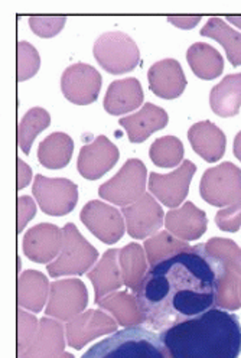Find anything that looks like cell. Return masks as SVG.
I'll return each mask as SVG.
<instances>
[{
    "mask_svg": "<svg viewBox=\"0 0 241 358\" xmlns=\"http://www.w3.org/2000/svg\"><path fill=\"white\" fill-rule=\"evenodd\" d=\"M93 54L103 69L115 76L135 70L140 58L136 42L120 31L103 34L94 43Z\"/></svg>",
    "mask_w": 241,
    "mask_h": 358,
    "instance_id": "obj_4",
    "label": "cell"
},
{
    "mask_svg": "<svg viewBox=\"0 0 241 358\" xmlns=\"http://www.w3.org/2000/svg\"><path fill=\"white\" fill-rule=\"evenodd\" d=\"M146 173L147 169L142 161L127 159L116 176L101 185L100 195L119 204L129 203L143 192Z\"/></svg>",
    "mask_w": 241,
    "mask_h": 358,
    "instance_id": "obj_7",
    "label": "cell"
},
{
    "mask_svg": "<svg viewBox=\"0 0 241 358\" xmlns=\"http://www.w3.org/2000/svg\"><path fill=\"white\" fill-rule=\"evenodd\" d=\"M147 80L150 92L166 100L180 97L187 87V78L181 64L172 58L153 64L147 73Z\"/></svg>",
    "mask_w": 241,
    "mask_h": 358,
    "instance_id": "obj_11",
    "label": "cell"
},
{
    "mask_svg": "<svg viewBox=\"0 0 241 358\" xmlns=\"http://www.w3.org/2000/svg\"><path fill=\"white\" fill-rule=\"evenodd\" d=\"M217 224L218 227L226 231H237L241 226V203H238L235 207L233 206L227 211H220L217 214Z\"/></svg>",
    "mask_w": 241,
    "mask_h": 358,
    "instance_id": "obj_23",
    "label": "cell"
},
{
    "mask_svg": "<svg viewBox=\"0 0 241 358\" xmlns=\"http://www.w3.org/2000/svg\"><path fill=\"white\" fill-rule=\"evenodd\" d=\"M145 99L140 81L138 78L116 80L107 88L104 110L113 116H122L142 106Z\"/></svg>",
    "mask_w": 241,
    "mask_h": 358,
    "instance_id": "obj_14",
    "label": "cell"
},
{
    "mask_svg": "<svg viewBox=\"0 0 241 358\" xmlns=\"http://www.w3.org/2000/svg\"><path fill=\"white\" fill-rule=\"evenodd\" d=\"M81 358H166V350L155 331L135 325L108 335Z\"/></svg>",
    "mask_w": 241,
    "mask_h": 358,
    "instance_id": "obj_3",
    "label": "cell"
},
{
    "mask_svg": "<svg viewBox=\"0 0 241 358\" xmlns=\"http://www.w3.org/2000/svg\"><path fill=\"white\" fill-rule=\"evenodd\" d=\"M34 195L45 213L65 214L71 211L77 203V185L70 179L36 175Z\"/></svg>",
    "mask_w": 241,
    "mask_h": 358,
    "instance_id": "obj_8",
    "label": "cell"
},
{
    "mask_svg": "<svg viewBox=\"0 0 241 358\" xmlns=\"http://www.w3.org/2000/svg\"><path fill=\"white\" fill-rule=\"evenodd\" d=\"M17 188L22 189L24 187H27L31 181V176H32V169L22 161V159H17Z\"/></svg>",
    "mask_w": 241,
    "mask_h": 358,
    "instance_id": "obj_24",
    "label": "cell"
},
{
    "mask_svg": "<svg viewBox=\"0 0 241 358\" xmlns=\"http://www.w3.org/2000/svg\"><path fill=\"white\" fill-rule=\"evenodd\" d=\"M195 171L196 166L191 161H184L177 171L168 175L152 172L149 178V188L165 204L177 206L187 196Z\"/></svg>",
    "mask_w": 241,
    "mask_h": 358,
    "instance_id": "obj_10",
    "label": "cell"
},
{
    "mask_svg": "<svg viewBox=\"0 0 241 358\" xmlns=\"http://www.w3.org/2000/svg\"><path fill=\"white\" fill-rule=\"evenodd\" d=\"M227 20L241 29V16H227Z\"/></svg>",
    "mask_w": 241,
    "mask_h": 358,
    "instance_id": "obj_27",
    "label": "cell"
},
{
    "mask_svg": "<svg viewBox=\"0 0 241 358\" xmlns=\"http://www.w3.org/2000/svg\"><path fill=\"white\" fill-rule=\"evenodd\" d=\"M41 65L39 54L29 42L20 41L17 43V80L27 81L34 77Z\"/></svg>",
    "mask_w": 241,
    "mask_h": 358,
    "instance_id": "obj_21",
    "label": "cell"
},
{
    "mask_svg": "<svg viewBox=\"0 0 241 358\" xmlns=\"http://www.w3.org/2000/svg\"><path fill=\"white\" fill-rule=\"evenodd\" d=\"M169 122L168 113L152 103H146L138 113L120 119V124L127 131L131 143L145 142L153 131L162 130Z\"/></svg>",
    "mask_w": 241,
    "mask_h": 358,
    "instance_id": "obj_13",
    "label": "cell"
},
{
    "mask_svg": "<svg viewBox=\"0 0 241 358\" xmlns=\"http://www.w3.org/2000/svg\"><path fill=\"white\" fill-rule=\"evenodd\" d=\"M201 195L212 206H226L241 199V169L231 162H224L207 169L201 181Z\"/></svg>",
    "mask_w": 241,
    "mask_h": 358,
    "instance_id": "obj_5",
    "label": "cell"
},
{
    "mask_svg": "<svg viewBox=\"0 0 241 358\" xmlns=\"http://www.w3.org/2000/svg\"><path fill=\"white\" fill-rule=\"evenodd\" d=\"M210 106L217 116L234 117L241 107V73L230 74L210 93Z\"/></svg>",
    "mask_w": 241,
    "mask_h": 358,
    "instance_id": "obj_15",
    "label": "cell"
},
{
    "mask_svg": "<svg viewBox=\"0 0 241 358\" xmlns=\"http://www.w3.org/2000/svg\"><path fill=\"white\" fill-rule=\"evenodd\" d=\"M201 35L220 42L226 48L227 58L231 65H241V34L230 28L223 19L211 17L201 29Z\"/></svg>",
    "mask_w": 241,
    "mask_h": 358,
    "instance_id": "obj_18",
    "label": "cell"
},
{
    "mask_svg": "<svg viewBox=\"0 0 241 358\" xmlns=\"http://www.w3.org/2000/svg\"><path fill=\"white\" fill-rule=\"evenodd\" d=\"M188 139L195 153L207 162L220 161L226 153L227 139L224 131L208 120L195 123L188 130Z\"/></svg>",
    "mask_w": 241,
    "mask_h": 358,
    "instance_id": "obj_12",
    "label": "cell"
},
{
    "mask_svg": "<svg viewBox=\"0 0 241 358\" xmlns=\"http://www.w3.org/2000/svg\"><path fill=\"white\" fill-rule=\"evenodd\" d=\"M65 20V16H32L29 25L38 36L52 38L64 28Z\"/></svg>",
    "mask_w": 241,
    "mask_h": 358,
    "instance_id": "obj_22",
    "label": "cell"
},
{
    "mask_svg": "<svg viewBox=\"0 0 241 358\" xmlns=\"http://www.w3.org/2000/svg\"><path fill=\"white\" fill-rule=\"evenodd\" d=\"M100 88L101 76L89 64H73L61 77V90L65 99L78 106L94 103L98 97Z\"/></svg>",
    "mask_w": 241,
    "mask_h": 358,
    "instance_id": "obj_6",
    "label": "cell"
},
{
    "mask_svg": "<svg viewBox=\"0 0 241 358\" xmlns=\"http://www.w3.org/2000/svg\"><path fill=\"white\" fill-rule=\"evenodd\" d=\"M159 337L170 358H238L241 324L234 312L212 308L185 320Z\"/></svg>",
    "mask_w": 241,
    "mask_h": 358,
    "instance_id": "obj_2",
    "label": "cell"
},
{
    "mask_svg": "<svg viewBox=\"0 0 241 358\" xmlns=\"http://www.w3.org/2000/svg\"><path fill=\"white\" fill-rule=\"evenodd\" d=\"M187 61L196 77L214 80L224 71V59L214 47L204 42H195L187 51Z\"/></svg>",
    "mask_w": 241,
    "mask_h": 358,
    "instance_id": "obj_17",
    "label": "cell"
},
{
    "mask_svg": "<svg viewBox=\"0 0 241 358\" xmlns=\"http://www.w3.org/2000/svg\"><path fill=\"white\" fill-rule=\"evenodd\" d=\"M51 123V116L45 108L34 107L22 117L17 127V143L22 152L29 155L31 146L41 131L45 130Z\"/></svg>",
    "mask_w": 241,
    "mask_h": 358,
    "instance_id": "obj_19",
    "label": "cell"
},
{
    "mask_svg": "<svg viewBox=\"0 0 241 358\" xmlns=\"http://www.w3.org/2000/svg\"><path fill=\"white\" fill-rule=\"evenodd\" d=\"M149 156L152 162L159 168H173L182 162L184 145L175 136L159 138L152 143Z\"/></svg>",
    "mask_w": 241,
    "mask_h": 358,
    "instance_id": "obj_20",
    "label": "cell"
},
{
    "mask_svg": "<svg viewBox=\"0 0 241 358\" xmlns=\"http://www.w3.org/2000/svg\"><path fill=\"white\" fill-rule=\"evenodd\" d=\"M233 153L235 158L241 162V131L237 133V136L234 139V145H233Z\"/></svg>",
    "mask_w": 241,
    "mask_h": 358,
    "instance_id": "obj_26",
    "label": "cell"
},
{
    "mask_svg": "<svg viewBox=\"0 0 241 358\" xmlns=\"http://www.w3.org/2000/svg\"><path fill=\"white\" fill-rule=\"evenodd\" d=\"M201 20V16H193V17H182V16H178V17H169V22H172V24L175 27H180V28H184V29H188V28H193L196 27V24Z\"/></svg>",
    "mask_w": 241,
    "mask_h": 358,
    "instance_id": "obj_25",
    "label": "cell"
},
{
    "mask_svg": "<svg viewBox=\"0 0 241 358\" xmlns=\"http://www.w3.org/2000/svg\"><path fill=\"white\" fill-rule=\"evenodd\" d=\"M117 146L105 136L96 138L92 143L81 148L78 155V172L87 179H98L110 171L119 161Z\"/></svg>",
    "mask_w": 241,
    "mask_h": 358,
    "instance_id": "obj_9",
    "label": "cell"
},
{
    "mask_svg": "<svg viewBox=\"0 0 241 358\" xmlns=\"http://www.w3.org/2000/svg\"><path fill=\"white\" fill-rule=\"evenodd\" d=\"M74 152V142L68 134L55 131L43 139L38 146V159L42 166L48 169L65 168Z\"/></svg>",
    "mask_w": 241,
    "mask_h": 358,
    "instance_id": "obj_16",
    "label": "cell"
},
{
    "mask_svg": "<svg viewBox=\"0 0 241 358\" xmlns=\"http://www.w3.org/2000/svg\"><path fill=\"white\" fill-rule=\"evenodd\" d=\"M226 264L207 245H184L150 266L135 289L146 328L162 332L217 306Z\"/></svg>",
    "mask_w": 241,
    "mask_h": 358,
    "instance_id": "obj_1",
    "label": "cell"
}]
</instances>
